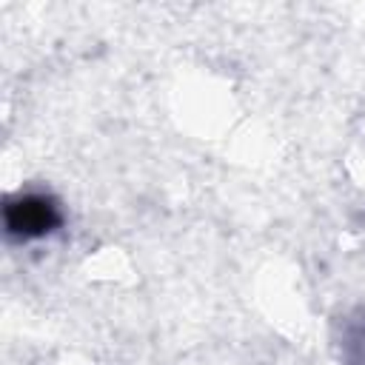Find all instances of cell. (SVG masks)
Listing matches in <instances>:
<instances>
[{
    "label": "cell",
    "instance_id": "6da1fadb",
    "mask_svg": "<svg viewBox=\"0 0 365 365\" xmlns=\"http://www.w3.org/2000/svg\"><path fill=\"white\" fill-rule=\"evenodd\" d=\"M66 225L60 200L48 191H17L3 202V231L11 242L29 245L57 234Z\"/></svg>",
    "mask_w": 365,
    "mask_h": 365
}]
</instances>
